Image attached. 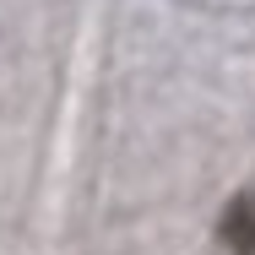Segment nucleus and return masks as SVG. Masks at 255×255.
<instances>
[{
	"label": "nucleus",
	"mask_w": 255,
	"mask_h": 255,
	"mask_svg": "<svg viewBox=\"0 0 255 255\" xmlns=\"http://www.w3.org/2000/svg\"><path fill=\"white\" fill-rule=\"evenodd\" d=\"M217 239L234 255H255V190H239L217 217Z\"/></svg>",
	"instance_id": "1"
}]
</instances>
